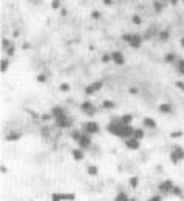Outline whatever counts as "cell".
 Here are the masks:
<instances>
[{"instance_id":"cell-8","label":"cell","mask_w":184,"mask_h":201,"mask_svg":"<svg viewBox=\"0 0 184 201\" xmlns=\"http://www.w3.org/2000/svg\"><path fill=\"white\" fill-rule=\"evenodd\" d=\"M125 145L128 147V148H132V150H138L139 148V139H136V138H127L125 139Z\"/></svg>"},{"instance_id":"cell-47","label":"cell","mask_w":184,"mask_h":201,"mask_svg":"<svg viewBox=\"0 0 184 201\" xmlns=\"http://www.w3.org/2000/svg\"><path fill=\"white\" fill-rule=\"evenodd\" d=\"M22 48H23V49H27V48H30V45H28V43H23V45H22Z\"/></svg>"},{"instance_id":"cell-3","label":"cell","mask_w":184,"mask_h":201,"mask_svg":"<svg viewBox=\"0 0 184 201\" xmlns=\"http://www.w3.org/2000/svg\"><path fill=\"white\" fill-rule=\"evenodd\" d=\"M182 158H184V150H182L181 147H178V145L173 147V152H172V155H170V159L176 164V163H178L179 159H182Z\"/></svg>"},{"instance_id":"cell-1","label":"cell","mask_w":184,"mask_h":201,"mask_svg":"<svg viewBox=\"0 0 184 201\" xmlns=\"http://www.w3.org/2000/svg\"><path fill=\"white\" fill-rule=\"evenodd\" d=\"M107 129H108L110 133L116 135V136H119V138H132L133 133H135V129L132 127V125H130V124H124L122 121L108 124Z\"/></svg>"},{"instance_id":"cell-10","label":"cell","mask_w":184,"mask_h":201,"mask_svg":"<svg viewBox=\"0 0 184 201\" xmlns=\"http://www.w3.org/2000/svg\"><path fill=\"white\" fill-rule=\"evenodd\" d=\"M172 189H173V184L170 181H166V183H163V184L159 186L161 192H172Z\"/></svg>"},{"instance_id":"cell-36","label":"cell","mask_w":184,"mask_h":201,"mask_svg":"<svg viewBox=\"0 0 184 201\" xmlns=\"http://www.w3.org/2000/svg\"><path fill=\"white\" fill-rule=\"evenodd\" d=\"M91 17H93V19H101V13L99 11H93V13H91Z\"/></svg>"},{"instance_id":"cell-21","label":"cell","mask_w":184,"mask_h":201,"mask_svg":"<svg viewBox=\"0 0 184 201\" xmlns=\"http://www.w3.org/2000/svg\"><path fill=\"white\" fill-rule=\"evenodd\" d=\"M164 60H166L167 64H170V62H173V60H175V54H173V53H170V54H167V56L164 57Z\"/></svg>"},{"instance_id":"cell-42","label":"cell","mask_w":184,"mask_h":201,"mask_svg":"<svg viewBox=\"0 0 184 201\" xmlns=\"http://www.w3.org/2000/svg\"><path fill=\"white\" fill-rule=\"evenodd\" d=\"M176 87H178L181 91H184V84H182V82H176Z\"/></svg>"},{"instance_id":"cell-2","label":"cell","mask_w":184,"mask_h":201,"mask_svg":"<svg viewBox=\"0 0 184 201\" xmlns=\"http://www.w3.org/2000/svg\"><path fill=\"white\" fill-rule=\"evenodd\" d=\"M82 129H84V132H85L87 135H93V133H98V132H99V125H98L96 122H85Z\"/></svg>"},{"instance_id":"cell-13","label":"cell","mask_w":184,"mask_h":201,"mask_svg":"<svg viewBox=\"0 0 184 201\" xmlns=\"http://www.w3.org/2000/svg\"><path fill=\"white\" fill-rule=\"evenodd\" d=\"M159 111H161V113H170V111H172V107H170L169 104H161V105H159Z\"/></svg>"},{"instance_id":"cell-27","label":"cell","mask_w":184,"mask_h":201,"mask_svg":"<svg viewBox=\"0 0 184 201\" xmlns=\"http://www.w3.org/2000/svg\"><path fill=\"white\" fill-rule=\"evenodd\" d=\"M172 193H175V195H178V196H182V193H181L179 187H176V186H173V189H172Z\"/></svg>"},{"instance_id":"cell-44","label":"cell","mask_w":184,"mask_h":201,"mask_svg":"<svg viewBox=\"0 0 184 201\" xmlns=\"http://www.w3.org/2000/svg\"><path fill=\"white\" fill-rule=\"evenodd\" d=\"M104 3H105V5H108V6H110V5H111V3H113V0H104Z\"/></svg>"},{"instance_id":"cell-28","label":"cell","mask_w":184,"mask_h":201,"mask_svg":"<svg viewBox=\"0 0 184 201\" xmlns=\"http://www.w3.org/2000/svg\"><path fill=\"white\" fill-rule=\"evenodd\" d=\"M178 71L184 74V60H179V62H178Z\"/></svg>"},{"instance_id":"cell-37","label":"cell","mask_w":184,"mask_h":201,"mask_svg":"<svg viewBox=\"0 0 184 201\" xmlns=\"http://www.w3.org/2000/svg\"><path fill=\"white\" fill-rule=\"evenodd\" d=\"M45 79H47L45 74H39V76H37V82H45Z\"/></svg>"},{"instance_id":"cell-22","label":"cell","mask_w":184,"mask_h":201,"mask_svg":"<svg viewBox=\"0 0 184 201\" xmlns=\"http://www.w3.org/2000/svg\"><path fill=\"white\" fill-rule=\"evenodd\" d=\"M121 121H122L124 124H130V122H132V115H125V116H122Z\"/></svg>"},{"instance_id":"cell-25","label":"cell","mask_w":184,"mask_h":201,"mask_svg":"<svg viewBox=\"0 0 184 201\" xmlns=\"http://www.w3.org/2000/svg\"><path fill=\"white\" fill-rule=\"evenodd\" d=\"M60 6V0H53V2H51V8L53 9H57Z\"/></svg>"},{"instance_id":"cell-39","label":"cell","mask_w":184,"mask_h":201,"mask_svg":"<svg viewBox=\"0 0 184 201\" xmlns=\"http://www.w3.org/2000/svg\"><path fill=\"white\" fill-rule=\"evenodd\" d=\"M79 138H81V133H79V132H73V139H74V141H79Z\"/></svg>"},{"instance_id":"cell-6","label":"cell","mask_w":184,"mask_h":201,"mask_svg":"<svg viewBox=\"0 0 184 201\" xmlns=\"http://www.w3.org/2000/svg\"><path fill=\"white\" fill-rule=\"evenodd\" d=\"M78 144H79V147H81V148H88V147L91 145V139H90V138H88V135L85 133V135H81V138H79Z\"/></svg>"},{"instance_id":"cell-11","label":"cell","mask_w":184,"mask_h":201,"mask_svg":"<svg viewBox=\"0 0 184 201\" xmlns=\"http://www.w3.org/2000/svg\"><path fill=\"white\" fill-rule=\"evenodd\" d=\"M65 115V111L60 108V107H54L53 110H51V116L56 119V118H60V116H63Z\"/></svg>"},{"instance_id":"cell-18","label":"cell","mask_w":184,"mask_h":201,"mask_svg":"<svg viewBox=\"0 0 184 201\" xmlns=\"http://www.w3.org/2000/svg\"><path fill=\"white\" fill-rule=\"evenodd\" d=\"M60 199H63V201H73V199H74V195H71V193H70V195H65V193H63V195H60Z\"/></svg>"},{"instance_id":"cell-19","label":"cell","mask_w":184,"mask_h":201,"mask_svg":"<svg viewBox=\"0 0 184 201\" xmlns=\"http://www.w3.org/2000/svg\"><path fill=\"white\" fill-rule=\"evenodd\" d=\"M102 107H104V108H113V107H114V102H113V100H105V102L102 104Z\"/></svg>"},{"instance_id":"cell-12","label":"cell","mask_w":184,"mask_h":201,"mask_svg":"<svg viewBox=\"0 0 184 201\" xmlns=\"http://www.w3.org/2000/svg\"><path fill=\"white\" fill-rule=\"evenodd\" d=\"M144 125H146V127H149V129H156V122L152 118H146L144 119Z\"/></svg>"},{"instance_id":"cell-29","label":"cell","mask_w":184,"mask_h":201,"mask_svg":"<svg viewBox=\"0 0 184 201\" xmlns=\"http://www.w3.org/2000/svg\"><path fill=\"white\" fill-rule=\"evenodd\" d=\"M159 37L163 39V40H167V39H169V33H167V31H161Z\"/></svg>"},{"instance_id":"cell-9","label":"cell","mask_w":184,"mask_h":201,"mask_svg":"<svg viewBox=\"0 0 184 201\" xmlns=\"http://www.w3.org/2000/svg\"><path fill=\"white\" fill-rule=\"evenodd\" d=\"M81 108H82L84 113H87V115H95V111H96V108L93 107V104H91L90 100H85V102L81 105Z\"/></svg>"},{"instance_id":"cell-5","label":"cell","mask_w":184,"mask_h":201,"mask_svg":"<svg viewBox=\"0 0 184 201\" xmlns=\"http://www.w3.org/2000/svg\"><path fill=\"white\" fill-rule=\"evenodd\" d=\"M130 46L132 48H139L141 46V43H143V37L139 36V34H132V37H130Z\"/></svg>"},{"instance_id":"cell-48","label":"cell","mask_w":184,"mask_h":201,"mask_svg":"<svg viewBox=\"0 0 184 201\" xmlns=\"http://www.w3.org/2000/svg\"><path fill=\"white\" fill-rule=\"evenodd\" d=\"M170 3H172V5H176V3H178V0H170Z\"/></svg>"},{"instance_id":"cell-38","label":"cell","mask_w":184,"mask_h":201,"mask_svg":"<svg viewBox=\"0 0 184 201\" xmlns=\"http://www.w3.org/2000/svg\"><path fill=\"white\" fill-rule=\"evenodd\" d=\"M2 45H3V48H5V49H8V48H9V45H11V43H9V40H8V39H5V40H3V42H2Z\"/></svg>"},{"instance_id":"cell-43","label":"cell","mask_w":184,"mask_h":201,"mask_svg":"<svg viewBox=\"0 0 184 201\" xmlns=\"http://www.w3.org/2000/svg\"><path fill=\"white\" fill-rule=\"evenodd\" d=\"M130 93H132V94H138V88L132 87V88H130Z\"/></svg>"},{"instance_id":"cell-33","label":"cell","mask_w":184,"mask_h":201,"mask_svg":"<svg viewBox=\"0 0 184 201\" xmlns=\"http://www.w3.org/2000/svg\"><path fill=\"white\" fill-rule=\"evenodd\" d=\"M14 51H16V48H14V46H9V48L6 49V54H8V56H13Z\"/></svg>"},{"instance_id":"cell-23","label":"cell","mask_w":184,"mask_h":201,"mask_svg":"<svg viewBox=\"0 0 184 201\" xmlns=\"http://www.w3.org/2000/svg\"><path fill=\"white\" fill-rule=\"evenodd\" d=\"M91 88H93L95 91H96V90H99V88H102V82H101V81H98V82H95V84H91Z\"/></svg>"},{"instance_id":"cell-14","label":"cell","mask_w":184,"mask_h":201,"mask_svg":"<svg viewBox=\"0 0 184 201\" xmlns=\"http://www.w3.org/2000/svg\"><path fill=\"white\" fill-rule=\"evenodd\" d=\"M73 158H74V159H78V161L84 159V153H82V150H73Z\"/></svg>"},{"instance_id":"cell-41","label":"cell","mask_w":184,"mask_h":201,"mask_svg":"<svg viewBox=\"0 0 184 201\" xmlns=\"http://www.w3.org/2000/svg\"><path fill=\"white\" fill-rule=\"evenodd\" d=\"M110 59H111V54H110V56H107V54H105V56H102V62H108Z\"/></svg>"},{"instance_id":"cell-34","label":"cell","mask_w":184,"mask_h":201,"mask_svg":"<svg viewBox=\"0 0 184 201\" xmlns=\"http://www.w3.org/2000/svg\"><path fill=\"white\" fill-rule=\"evenodd\" d=\"M170 136L172 138H179V136H182V132H172Z\"/></svg>"},{"instance_id":"cell-30","label":"cell","mask_w":184,"mask_h":201,"mask_svg":"<svg viewBox=\"0 0 184 201\" xmlns=\"http://www.w3.org/2000/svg\"><path fill=\"white\" fill-rule=\"evenodd\" d=\"M130 184H132V187L135 189V187H138V178L136 177H133L132 180H130Z\"/></svg>"},{"instance_id":"cell-17","label":"cell","mask_w":184,"mask_h":201,"mask_svg":"<svg viewBox=\"0 0 184 201\" xmlns=\"http://www.w3.org/2000/svg\"><path fill=\"white\" fill-rule=\"evenodd\" d=\"M19 138H20V135H19V133H11V135H8V136H6V139H8V141H17Z\"/></svg>"},{"instance_id":"cell-26","label":"cell","mask_w":184,"mask_h":201,"mask_svg":"<svg viewBox=\"0 0 184 201\" xmlns=\"http://www.w3.org/2000/svg\"><path fill=\"white\" fill-rule=\"evenodd\" d=\"M132 20H133V23H135V25H141V17H139V16H136V14H135Z\"/></svg>"},{"instance_id":"cell-15","label":"cell","mask_w":184,"mask_h":201,"mask_svg":"<svg viewBox=\"0 0 184 201\" xmlns=\"http://www.w3.org/2000/svg\"><path fill=\"white\" fill-rule=\"evenodd\" d=\"M133 138H136V139H143V138H144V132H143L141 129H136L135 133H133Z\"/></svg>"},{"instance_id":"cell-45","label":"cell","mask_w":184,"mask_h":201,"mask_svg":"<svg viewBox=\"0 0 184 201\" xmlns=\"http://www.w3.org/2000/svg\"><path fill=\"white\" fill-rule=\"evenodd\" d=\"M60 14H62V16H67V9L62 8V9H60Z\"/></svg>"},{"instance_id":"cell-20","label":"cell","mask_w":184,"mask_h":201,"mask_svg":"<svg viewBox=\"0 0 184 201\" xmlns=\"http://www.w3.org/2000/svg\"><path fill=\"white\" fill-rule=\"evenodd\" d=\"M8 64H9V62H8V59H3V60H2V65H0V68H2V71H3V73L8 70Z\"/></svg>"},{"instance_id":"cell-49","label":"cell","mask_w":184,"mask_h":201,"mask_svg":"<svg viewBox=\"0 0 184 201\" xmlns=\"http://www.w3.org/2000/svg\"><path fill=\"white\" fill-rule=\"evenodd\" d=\"M179 43H181V46H182V48H184V37H182V39H181V42H179Z\"/></svg>"},{"instance_id":"cell-31","label":"cell","mask_w":184,"mask_h":201,"mask_svg":"<svg viewBox=\"0 0 184 201\" xmlns=\"http://www.w3.org/2000/svg\"><path fill=\"white\" fill-rule=\"evenodd\" d=\"M153 5H155V9H156L158 13H159L161 9H163V6H161V3L158 2V0H155V2H153Z\"/></svg>"},{"instance_id":"cell-7","label":"cell","mask_w":184,"mask_h":201,"mask_svg":"<svg viewBox=\"0 0 184 201\" xmlns=\"http://www.w3.org/2000/svg\"><path fill=\"white\" fill-rule=\"evenodd\" d=\"M111 60L116 64V65H124V62H125L121 51H113V53H111Z\"/></svg>"},{"instance_id":"cell-35","label":"cell","mask_w":184,"mask_h":201,"mask_svg":"<svg viewBox=\"0 0 184 201\" xmlns=\"http://www.w3.org/2000/svg\"><path fill=\"white\" fill-rule=\"evenodd\" d=\"M93 93H95V90L91 88V85H88V87L85 88V94H93Z\"/></svg>"},{"instance_id":"cell-16","label":"cell","mask_w":184,"mask_h":201,"mask_svg":"<svg viewBox=\"0 0 184 201\" xmlns=\"http://www.w3.org/2000/svg\"><path fill=\"white\" fill-rule=\"evenodd\" d=\"M114 201H135V199H128V198H127V195L121 192V193L116 196V199H114Z\"/></svg>"},{"instance_id":"cell-46","label":"cell","mask_w":184,"mask_h":201,"mask_svg":"<svg viewBox=\"0 0 184 201\" xmlns=\"http://www.w3.org/2000/svg\"><path fill=\"white\" fill-rule=\"evenodd\" d=\"M150 201H161V198H159V196H153Z\"/></svg>"},{"instance_id":"cell-24","label":"cell","mask_w":184,"mask_h":201,"mask_svg":"<svg viewBox=\"0 0 184 201\" xmlns=\"http://www.w3.org/2000/svg\"><path fill=\"white\" fill-rule=\"evenodd\" d=\"M88 173L95 177V175H98V169H96L95 166H90V167H88Z\"/></svg>"},{"instance_id":"cell-40","label":"cell","mask_w":184,"mask_h":201,"mask_svg":"<svg viewBox=\"0 0 184 201\" xmlns=\"http://www.w3.org/2000/svg\"><path fill=\"white\" fill-rule=\"evenodd\" d=\"M130 37H132V34H124V36H122V39H124L125 42H130Z\"/></svg>"},{"instance_id":"cell-4","label":"cell","mask_w":184,"mask_h":201,"mask_svg":"<svg viewBox=\"0 0 184 201\" xmlns=\"http://www.w3.org/2000/svg\"><path fill=\"white\" fill-rule=\"evenodd\" d=\"M56 122H57L59 127H62V129H67V127H70V125H71V121H70V118H68L67 115H63L60 118H56Z\"/></svg>"},{"instance_id":"cell-32","label":"cell","mask_w":184,"mask_h":201,"mask_svg":"<svg viewBox=\"0 0 184 201\" xmlns=\"http://www.w3.org/2000/svg\"><path fill=\"white\" fill-rule=\"evenodd\" d=\"M70 90V85L68 84H60V91H68Z\"/></svg>"}]
</instances>
